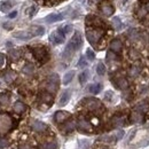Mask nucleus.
I'll return each instance as SVG.
<instances>
[{"instance_id": "nucleus-34", "label": "nucleus", "mask_w": 149, "mask_h": 149, "mask_svg": "<svg viewBox=\"0 0 149 149\" xmlns=\"http://www.w3.org/2000/svg\"><path fill=\"white\" fill-rule=\"evenodd\" d=\"M139 53L136 52V49H134V48H132L130 49V57L132 60H136V58H139Z\"/></svg>"}, {"instance_id": "nucleus-49", "label": "nucleus", "mask_w": 149, "mask_h": 149, "mask_svg": "<svg viewBox=\"0 0 149 149\" xmlns=\"http://www.w3.org/2000/svg\"><path fill=\"white\" fill-rule=\"evenodd\" d=\"M19 149H30V147H29V146H26V145H23V146H21V147H19Z\"/></svg>"}, {"instance_id": "nucleus-30", "label": "nucleus", "mask_w": 149, "mask_h": 149, "mask_svg": "<svg viewBox=\"0 0 149 149\" xmlns=\"http://www.w3.org/2000/svg\"><path fill=\"white\" fill-rule=\"evenodd\" d=\"M96 72H97V74H100V76H103V74H106V67H104V64H103L102 62H100V63L97 64V67H96Z\"/></svg>"}, {"instance_id": "nucleus-2", "label": "nucleus", "mask_w": 149, "mask_h": 149, "mask_svg": "<svg viewBox=\"0 0 149 149\" xmlns=\"http://www.w3.org/2000/svg\"><path fill=\"white\" fill-rule=\"evenodd\" d=\"M58 83H60V78L58 74H52L47 78V83H46V91L48 93H55L58 87Z\"/></svg>"}, {"instance_id": "nucleus-51", "label": "nucleus", "mask_w": 149, "mask_h": 149, "mask_svg": "<svg viewBox=\"0 0 149 149\" xmlns=\"http://www.w3.org/2000/svg\"><path fill=\"white\" fill-rule=\"evenodd\" d=\"M146 9H147V10H148V12H149V1H148V3L146 5Z\"/></svg>"}, {"instance_id": "nucleus-32", "label": "nucleus", "mask_w": 149, "mask_h": 149, "mask_svg": "<svg viewBox=\"0 0 149 149\" xmlns=\"http://www.w3.org/2000/svg\"><path fill=\"white\" fill-rule=\"evenodd\" d=\"M9 102V97L7 94H0V104L2 106H7Z\"/></svg>"}, {"instance_id": "nucleus-11", "label": "nucleus", "mask_w": 149, "mask_h": 149, "mask_svg": "<svg viewBox=\"0 0 149 149\" xmlns=\"http://www.w3.org/2000/svg\"><path fill=\"white\" fill-rule=\"evenodd\" d=\"M31 127H32V130L38 132V133L45 132V131L47 130V125H46L45 123L40 122V120H32V123H31Z\"/></svg>"}, {"instance_id": "nucleus-28", "label": "nucleus", "mask_w": 149, "mask_h": 149, "mask_svg": "<svg viewBox=\"0 0 149 149\" xmlns=\"http://www.w3.org/2000/svg\"><path fill=\"white\" fill-rule=\"evenodd\" d=\"M14 3H12L10 1H6V2H2L1 3V6H0V10L1 12H3V13H6V12H8L10 8H12V6H13Z\"/></svg>"}, {"instance_id": "nucleus-18", "label": "nucleus", "mask_w": 149, "mask_h": 149, "mask_svg": "<svg viewBox=\"0 0 149 149\" xmlns=\"http://www.w3.org/2000/svg\"><path fill=\"white\" fill-rule=\"evenodd\" d=\"M22 71H23V74H25L26 76H32V74H35V67H33V64H31V63H26V64L23 67Z\"/></svg>"}, {"instance_id": "nucleus-13", "label": "nucleus", "mask_w": 149, "mask_h": 149, "mask_svg": "<svg viewBox=\"0 0 149 149\" xmlns=\"http://www.w3.org/2000/svg\"><path fill=\"white\" fill-rule=\"evenodd\" d=\"M29 31L31 32L32 36H41V35L45 33V28L40 26V25H33V26L30 28Z\"/></svg>"}, {"instance_id": "nucleus-6", "label": "nucleus", "mask_w": 149, "mask_h": 149, "mask_svg": "<svg viewBox=\"0 0 149 149\" xmlns=\"http://www.w3.org/2000/svg\"><path fill=\"white\" fill-rule=\"evenodd\" d=\"M32 53H33L35 57L37 58L38 61H40V62H46L47 58H48L47 51L44 47H35L32 49Z\"/></svg>"}, {"instance_id": "nucleus-5", "label": "nucleus", "mask_w": 149, "mask_h": 149, "mask_svg": "<svg viewBox=\"0 0 149 149\" xmlns=\"http://www.w3.org/2000/svg\"><path fill=\"white\" fill-rule=\"evenodd\" d=\"M83 103L91 111H95V110H97V109L101 108V102L99 100L94 99V97H87V99H85L83 101Z\"/></svg>"}, {"instance_id": "nucleus-39", "label": "nucleus", "mask_w": 149, "mask_h": 149, "mask_svg": "<svg viewBox=\"0 0 149 149\" xmlns=\"http://www.w3.org/2000/svg\"><path fill=\"white\" fill-rule=\"evenodd\" d=\"M46 149H58V146H57V143L56 142H48L47 143V146H46Z\"/></svg>"}, {"instance_id": "nucleus-4", "label": "nucleus", "mask_w": 149, "mask_h": 149, "mask_svg": "<svg viewBox=\"0 0 149 149\" xmlns=\"http://www.w3.org/2000/svg\"><path fill=\"white\" fill-rule=\"evenodd\" d=\"M80 46H81V36H80L79 32H76L74 35V37L71 38V40L69 41V44L67 45V47L70 48L74 53L77 49L80 48Z\"/></svg>"}, {"instance_id": "nucleus-42", "label": "nucleus", "mask_w": 149, "mask_h": 149, "mask_svg": "<svg viewBox=\"0 0 149 149\" xmlns=\"http://www.w3.org/2000/svg\"><path fill=\"white\" fill-rule=\"evenodd\" d=\"M123 135H124V132L123 131H117L116 134H115V138H116V140H119V139L123 138Z\"/></svg>"}, {"instance_id": "nucleus-36", "label": "nucleus", "mask_w": 149, "mask_h": 149, "mask_svg": "<svg viewBox=\"0 0 149 149\" xmlns=\"http://www.w3.org/2000/svg\"><path fill=\"white\" fill-rule=\"evenodd\" d=\"M86 56H87V58L90 61H93L94 58H95V54H94V52L92 49H87L86 51Z\"/></svg>"}, {"instance_id": "nucleus-43", "label": "nucleus", "mask_w": 149, "mask_h": 149, "mask_svg": "<svg viewBox=\"0 0 149 149\" xmlns=\"http://www.w3.org/2000/svg\"><path fill=\"white\" fill-rule=\"evenodd\" d=\"M130 37H131V39H132V40L136 39V38H138V31H136V30H131Z\"/></svg>"}, {"instance_id": "nucleus-37", "label": "nucleus", "mask_w": 149, "mask_h": 149, "mask_svg": "<svg viewBox=\"0 0 149 149\" xmlns=\"http://www.w3.org/2000/svg\"><path fill=\"white\" fill-rule=\"evenodd\" d=\"M8 147V140L5 138H0V148H6Z\"/></svg>"}, {"instance_id": "nucleus-19", "label": "nucleus", "mask_w": 149, "mask_h": 149, "mask_svg": "<svg viewBox=\"0 0 149 149\" xmlns=\"http://www.w3.org/2000/svg\"><path fill=\"white\" fill-rule=\"evenodd\" d=\"M63 19V15L62 14H51L46 17V22L48 23H54V22H57V21H61Z\"/></svg>"}, {"instance_id": "nucleus-46", "label": "nucleus", "mask_w": 149, "mask_h": 149, "mask_svg": "<svg viewBox=\"0 0 149 149\" xmlns=\"http://www.w3.org/2000/svg\"><path fill=\"white\" fill-rule=\"evenodd\" d=\"M16 16H17V12H16V10L12 12V13L8 15V17H9V19H14V17H16Z\"/></svg>"}, {"instance_id": "nucleus-35", "label": "nucleus", "mask_w": 149, "mask_h": 149, "mask_svg": "<svg viewBox=\"0 0 149 149\" xmlns=\"http://www.w3.org/2000/svg\"><path fill=\"white\" fill-rule=\"evenodd\" d=\"M136 109L140 110V111H147L148 110V104L147 103H140V104H138Z\"/></svg>"}, {"instance_id": "nucleus-29", "label": "nucleus", "mask_w": 149, "mask_h": 149, "mask_svg": "<svg viewBox=\"0 0 149 149\" xmlns=\"http://www.w3.org/2000/svg\"><path fill=\"white\" fill-rule=\"evenodd\" d=\"M112 25H113V28H115L117 31L122 29V22H120L119 17H113V19H112Z\"/></svg>"}, {"instance_id": "nucleus-21", "label": "nucleus", "mask_w": 149, "mask_h": 149, "mask_svg": "<svg viewBox=\"0 0 149 149\" xmlns=\"http://www.w3.org/2000/svg\"><path fill=\"white\" fill-rule=\"evenodd\" d=\"M131 119H132V122H134V123H141L142 119H143V116H142L141 112L134 111V112H132V115H131Z\"/></svg>"}, {"instance_id": "nucleus-24", "label": "nucleus", "mask_w": 149, "mask_h": 149, "mask_svg": "<svg viewBox=\"0 0 149 149\" xmlns=\"http://www.w3.org/2000/svg\"><path fill=\"white\" fill-rule=\"evenodd\" d=\"M139 74H140V68H139V67H136V65H132L130 69H129V76L132 77V78L138 77Z\"/></svg>"}, {"instance_id": "nucleus-31", "label": "nucleus", "mask_w": 149, "mask_h": 149, "mask_svg": "<svg viewBox=\"0 0 149 149\" xmlns=\"http://www.w3.org/2000/svg\"><path fill=\"white\" fill-rule=\"evenodd\" d=\"M87 78H88V71L85 70V71H83L81 74H79V83L80 84H85L86 80H87Z\"/></svg>"}, {"instance_id": "nucleus-45", "label": "nucleus", "mask_w": 149, "mask_h": 149, "mask_svg": "<svg viewBox=\"0 0 149 149\" xmlns=\"http://www.w3.org/2000/svg\"><path fill=\"white\" fill-rule=\"evenodd\" d=\"M3 64H5V55L0 53V68H1Z\"/></svg>"}, {"instance_id": "nucleus-16", "label": "nucleus", "mask_w": 149, "mask_h": 149, "mask_svg": "<svg viewBox=\"0 0 149 149\" xmlns=\"http://www.w3.org/2000/svg\"><path fill=\"white\" fill-rule=\"evenodd\" d=\"M25 109H26V106L22 101H16L15 104H14V107H13V110H14V112H16V113H22V112L25 111Z\"/></svg>"}, {"instance_id": "nucleus-12", "label": "nucleus", "mask_w": 149, "mask_h": 149, "mask_svg": "<svg viewBox=\"0 0 149 149\" xmlns=\"http://www.w3.org/2000/svg\"><path fill=\"white\" fill-rule=\"evenodd\" d=\"M123 48V44L119 39H113L111 42H110V49L113 53H119Z\"/></svg>"}, {"instance_id": "nucleus-10", "label": "nucleus", "mask_w": 149, "mask_h": 149, "mask_svg": "<svg viewBox=\"0 0 149 149\" xmlns=\"http://www.w3.org/2000/svg\"><path fill=\"white\" fill-rule=\"evenodd\" d=\"M69 117H70V113H69V112L61 110V111L55 112V115H54V120H55L57 124H61V123L65 122Z\"/></svg>"}, {"instance_id": "nucleus-44", "label": "nucleus", "mask_w": 149, "mask_h": 149, "mask_svg": "<svg viewBox=\"0 0 149 149\" xmlns=\"http://www.w3.org/2000/svg\"><path fill=\"white\" fill-rule=\"evenodd\" d=\"M138 15H139V17H145V16H146V9H143V8H140V9H139V13H138Z\"/></svg>"}, {"instance_id": "nucleus-15", "label": "nucleus", "mask_w": 149, "mask_h": 149, "mask_svg": "<svg viewBox=\"0 0 149 149\" xmlns=\"http://www.w3.org/2000/svg\"><path fill=\"white\" fill-rule=\"evenodd\" d=\"M116 86H117L119 90H126V88L129 87V83H127V80H126L124 77H119V78H117V80H116Z\"/></svg>"}, {"instance_id": "nucleus-33", "label": "nucleus", "mask_w": 149, "mask_h": 149, "mask_svg": "<svg viewBox=\"0 0 149 149\" xmlns=\"http://www.w3.org/2000/svg\"><path fill=\"white\" fill-rule=\"evenodd\" d=\"M99 140H100V141H104V142H113V141H117L115 136H110V135H104V136H101Z\"/></svg>"}, {"instance_id": "nucleus-17", "label": "nucleus", "mask_w": 149, "mask_h": 149, "mask_svg": "<svg viewBox=\"0 0 149 149\" xmlns=\"http://www.w3.org/2000/svg\"><path fill=\"white\" fill-rule=\"evenodd\" d=\"M70 100V91H64L62 95H61V99H60V101H58V104L61 106V107H63V106H65L67 103H68V101Z\"/></svg>"}, {"instance_id": "nucleus-26", "label": "nucleus", "mask_w": 149, "mask_h": 149, "mask_svg": "<svg viewBox=\"0 0 149 149\" xmlns=\"http://www.w3.org/2000/svg\"><path fill=\"white\" fill-rule=\"evenodd\" d=\"M9 57L12 58V61H17L21 57V52L19 49H10L9 51Z\"/></svg>"}, {"instance_id": "nucleus-23", "label": "nucleus", "mask_w": 149, "mask_h": 149, "mask_svg": "<svg viewBox=\"0 0 149 149\" xmlns=\"http://www.w3.org/2000/svg\"><path fill=\"white\" fill-rule=\"evenodd\" d=\"M15 78H16V74L14 71H6L3 74V79L6 80V83H12Z\"/></svg>"}, {"instance_id": "nucleus-3", "label": "nucleus", "mask_w": 149, "mask_h": 149, "mask_svg": "<svg viewBox=\"0 0 149 149\" xmlns=\"http://www.w3.org/2000/svg\"><path fill=\"white\" fill-rule=\"evenodd\" d=\"M12 127H13V119L6 113L0 115V133L5 134Z\"/></svg>"}, {"instance_id": "nucleus-1", "label": "nucleus", "mask_w": 149, "mask_h": 149, "mask_svg": "<svg viewBox=\"0 0 149 149\" xmlns=\"http://www.w3.org/2000/svg\"><path fill=\"white\" fill-rule=\"evenodd\" d=\"M102 36H103V30L100 28H88L86 30V38L92 45H95L102 38Z\"/></svg>"}, {"instance_id": "nucleus-22", "label": "nucleus", "mask_w": 149, "mask_h": 149, "mask_svg": "<svg viewBox=\"0 0 149 149\" xmlns=\"http://www.w3.org/2000/svg\"><path fill=\"white\" fill-rule=\"evenodd\" d=\"M74 130V122L70 120L68 123H65L63 126H62V131L64 133H69V132H72Z\"/></svg>"}, {"instance_id": "nucleus-9", "label": "nucleus", "mask_w": 149, "mask_h": 149, "mask_svg": "<svg viewBox=\"0 0 149 149\" xmlns=\"http://www.w3.org/2000/svg\"><path fill=\"white\" fill-rule=\"evenodd\" d=\"M77 127L80 131H83V132H91V131H92V125H91V123H90L88 120L84 119V118H81V119L78 120Z\"/></svg>"}, {"instance_id": "nucleus-38", "label": "nucleus", "mask_w": 149, "mask_h": 149, "mask_svg": "<svg viewBox=\"0 0 149 149\" xmlns=\"http://www.w3.org/2000/svg\"><path fill=\"white\" fill-rule=\"evenodd\" d=\"M115 60H116V55L113 54V52H108L107 53V61L111 62V61H115Z\"/></svg>"}, {"instance_id": "nucleus-8", "label": "nucleus", "mask_w": 149, "mask_h": 149, "mask_svg": "<svg viewBox=\"0 0 149 149\" xmlns=\"http://www.w3.org/2000/svg\"><path fill=\"white\" fill-rule=\"evenodd\" d=\"M100 10H101V13H102L104 16H107V17L111 16L112 14H113V7H112V5L109 3V2H107V1H104V2L101 3Z\"/></svg>"}, {"instance_id": "nucleus-7", "label": "nucleus", "mask_w": 149, "mask_h": 149, "mask_svg": "<svg viewBox=\"0 0 149 149\" xmlns=\"http://www.w3.org/2000/svg\"><path fill=\"white\" fill-rule=\"evenodd\" d=\"M49 39H51V41H52L53 44H55V45H57V44H62V42L64 41V32H63V30L58 29L57 31L53 32V33L51 35Z\"/></svg>"}, {"instance_id": "nucleus-48", "label": "nucleus", "mask_w": 149, "mask_h": 149, "mask_svg": "<svg viewBox=\"0 0 149 149\" xmlns=\"http://www.w3.org/2000/svg\"><path fill=\"white\" fill-rule=\"evenodd\" d=\"M3 28H5V29H10L12 26H10L8 23H5V24H3Z\"/></svg>"}, {"instance_id": "nucleus-27", "label": "nucleus", "mask_w": 149, "mask_h": 149, "mask_svg": "<svg viewBox=\"0 0 149 149\" xmlns=\"http://www.w3.org/2000/svg\"><path fill=\"white\" fill-rule=\"evenodd\" d=\"M74 76V71H69V72H67V74H64V77H63V84H64V85H68V84L72 80Z\"/></svg>"}, {"instance_id": "nucleus-40", "label": "nucleus", "mask_w": 149, "mask_h": 149, "mask_svg": "<svg viewBox=\"0 0 149 149\" xmlns=\"http://www.w3.org/2000/svg\"><path fill=\"white\" fill-rule=\"evenodd\" d=\"M87 65V62L85 61V58L84 57H80V60H79V62H78V67L79 68H85Z\"/></svg>"}, {"instance_id": "nucleus-14", "label": "nucleus", "mask_w": 149, "mask_h": 149, "mask_svg": "<svg viewBox=\"0 0 149 149\" xmlns=\"http://www.w3.org/2000/svg\"><path fill=\"white\" fill-rule=\"evenodd\" d=\"M15 38H19V39H22V40H28L30 38H32L33 36L31 35L30 31H19V32H15L13 35Z\"/></svg>"}, {"instance_id": "nucleus-47", "label": "nucleus", "mask_w": 149, "mask_h": 149, "mask_svg": "<svg viewBox=\"0 0 149 149\" xmlns=\"http://www.w3.org/2000/svg\"><path fill=\"white\" fill-rule=\"evenodd\" d=\"M35 12H36V8L32 7V8L30 9V16H33V15H35Z\"/></svg>"}, {"instance_id": "nucleus-20", "label": "nucleus", "mask_w": 149, "mask_h": 149, "mask_svg": "<svg viewBox=\"0 0 149 149\" xmlns=\"http://www.w3.org/2000/svg\"><path fill=\"white\" fill-rule=\"evenodd\" d=\"M40 100H41L42 102H45V103L49 104V103H52V102H53V96H52V94L51 93L45 92V93L40 94Z\"/></svg>"}, {"instance_id": "nucleus-25", "label": "nucleus", "mask_w": 149, "mask_h": 149, "mask_svg": "<svg viewBox=\"0 0 149 149\" xmlns=\"http://www.w3.org/2000/svg\"><path fill=\"white\" fill-rule=\"evenodd\" d=\"M101 88H102V85L101 84H93V85H90L88 91L92 94H97L101 92Z\"/></svg>"}, {"instance_id": "nucleus-50", "label": "nucleus", "mask_w": 149, "mask_h": 149, "mask_svg": "<svg viewBox=\"0 0 149 149\" xmlns=\"http://www.w3.org/2000/svg\"><path fill=\"white\" fill-rule=\"evenodd\" d=\"M88 1H90V3H91V5H94V3H97V1H99V0H88Z\"/></svg>"}, {"instance_id": "nucleus-41", "label": "nucleus", "mask_w": 149, "mask_h": 149, "mask_svg": "<svg viewBox=\"0 0 149 149\" xmlns=\"http://www.w3.org/2000/svg\"><path fill=\"white\" fill-rule=\"evenodd\" d=\"M63 32H64V35H67V33H69L71 30H72V25H70V24H68V25H65L63 29Z\"/></svg>"}]
</instances>
